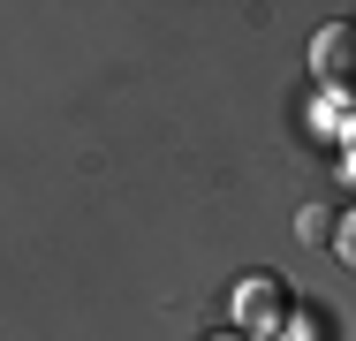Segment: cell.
Here are the masks:
<instances>
[{
    "instance_id": "obj_6",
    "label": "cell",
    "mask_w": 356,
    "mask_h": 341,
    "mask_svg": "<svg viewBox=\"0 0 356 341\" xmlns=\"http://www.w3.org/2000/svg\"><path fill=\"white\" fill-rule=\"evenodd\" d=\"M220 341H235V334H220Z\"/></svg>"
},
{
    "instance_id": "obj_5",
    "label": "cell",
    "mask_w": 356,
    "mask_h": 341,
    "mask_svg": "<svg viewBox=\"0 0 356 341\" xmlns=\"http://www.w3.org/2000/svg\"><path fill=\"white\" fill-rule=\"evenodd\" d=\"M341 175L356 182V129H349V144H341Z\"/></svg>"
},
{
    "instance_id": "obj_4",
    "label": "cell",
    "mask_w": 356,
    "mask_h": 341,
    "mask_svg": "<svg viewBox=\"0 0 356 341\" xmlns=\"http://www.w3.org/2000/svg\"><path fill=\"white\" fill-rule=\"evenodd\" d=\"M334 258H341V266L356 273V205L341 212V235H334Z\"/></svg>"
},
{
    "instance_id": "obj_2",
    "label": "cell",
    "mask_w": 356,
    "mask_h": 341,
    "mask_svg": "<svg viewBox=\"0 0 356 341\" xmlns=\"http://www.w3.org/2000/svg\"><path fill=\"white\" fill-rule=\"evenodd\" d=\"M281 319H288V296H281V280H273V273L235 280V326H243V334H273Z\"/></svg>"
},
{
    "instance_id": "obj_1",
    "label": "cell",
    "mask_w": 356,
    "mask_h": 341,
    "mask_svg": "<svg viewBox=\"0 0 356 341\" xmlns=\"http://www.w3.org/2000/svg\"><path fill=\"white\" fill-rule=\"evenodd\" d=\"M311 76L334 106H356V23H326L311 38Z\"/></svg>"
},
{
    "instance_id": "obj_3",
    "label": "cell",
    "mask_w": 356,
    "mask_h": 341,
    "mask_svg": "<svg viewBox=\"0 0 356 341\" xmlns=\"http://www.w3.org/2000/svg\"><path fill=\"white\" fill-rule=\"evenodd\" d=\"M334 235H341V220H334V205H311V212H303V243H318V251H334Z\"/></svg>"
}]
</instances>
